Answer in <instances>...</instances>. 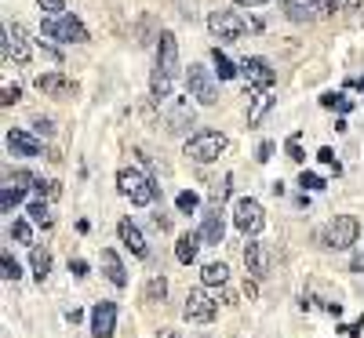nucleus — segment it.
Returning a JSON list of instances; mask_svg holds the SVG:
<instances>
[{"mask_svg":"<svg viewBox=\"0 0 364 338\" xmlns=\"http://www.w3.org/2000/svg\"><path fill=\"white\" fill-rule=\"evenodd\" d=\"M240 70H245V77H248V87H252V91H269L273 84H277V73H273V66L266 62L262 55L245 58V62H240Z\"/></svg>","mask_w":364,"mask_h":338,"instance_id":"obj_9","label":"nucleus"},{"mask_svg":"<svg viewBox=\"0 0 364 338\" xmlns=\"http://www.w3.org/2000/svg\"><path fill=\"white\" fill-rule=\"evenodd\" d=\"M29 219H33L37 226H44V229H51V211H48V204L44 200H33V204H29Z\"/></svg>","mask_w":364,"mask_h":338,"instance_id":"obj_28","label":"nucleus"},{"mask_svg":"<svg viewBox=\"0 0 364 338\" xmlns=\"http://www.w3.org/2000/svg\"><path fill=\"white\" fill-rule=\"evenodd\" d=\"M29 262H33V276L44 284V280H48V273H51V255H48L44 248H37V244H33V258H29Z\"/></svg>","mask_w":364,"mask_h":338,"instance_id":"obj_25","label":"nucleus"},{"mask_svg":"<svg viewBox=\"0 0 364 338\" xmlns=\"http://www.w3.org/2000/svg\"><path fill=\"white\" fill-rule=\"evenodd\" d=\"M117 190L124 193L132 204H139V207H146V204H154V200H157L154 178H146V175L135 171V168H120V175H117Z\"/></svg>","mask_w":364,"mask_h":338,"instance_id":"obj_3","label":"nucleus"},{"mask_svg":"<svg viewBox=\"0 0 364 338\" xmlns=\"http://www.w3.org/2000/svg\"><path fill=\"white\" fill-rule=\"evenodd\" d=\"M15 204H22V190L18 186H4V193H0V207L11 211Z\"/></svg>","mask_w":364,"mask_h":338,"instance_id":"obj_33","label":"nucleus"},{"mask_svg":"<svg viewBox=\"0 0 364 338\" xmlns=\"http://www.w3.org/2000/svg\"><path fill=\"white\" fill-rule=\"evenodd\" d=\"M41 197H48V200H58L63 197V182H44V178H37V186H33Z\"/></svg>","mask_w":364,"mask_h":338,"instance_id":"obj_30","label":"nucleus"},{"mask_svg":"<svg viewBox=\"0 0 364 338\" xmlns=\"http://www.w3.org/2000/svg\"><path fill=\"white\" fill-rule=\"evenodd\" d=\"M211 62H215V73H219L223 80H233V77H237V70H240V66H233V62H230V58H226L219 48L211 51Z\"/></svg>","mask_w":364,"mask_h":338,"instance_id":"obj_27","label":"nucleus"},{"mask_svg":"<svg viewBox=\"0 0 364 338\" xmlns=\"http://www.w3.org/2000/svg\"><path fill=\"white\" fill-rule=\"evenodd\" d=\"M157 338H182V334H178V331H161Z\"/></svg>","mask_w":364,"mask_h":338,"instance_id":"obj_50","label":"nucleus"},{"mask_svg":"<svg viewBox=\"0 0 364 338\" xmlns=\"http://www.w3.org/2000/svg\"><path fill=\"white\" fill-rule=\"evenodd\" d=\"M157 70L164 73V77H178V40H175V33H161L157 37Z\"/></svg>","mask_w":364,"mask_h":338,"instance_id":"obj_12","label":"nucleus"},{"mask_svg":"<svg viewBox=\"0 0 364 338\" xmlns=\"http://www.w3.org/2000/svg\"><path fill=\"white\" fill-rule=\"evenodd\" d=\"M11 240H18V244H29V248H33V229H29V222H15L11 226Z\"/></svg>","mask_w":364,"mask_h":338,"instance_id":"obj_31","label":"nucleus"},{"mask_svg":"<svg viewBox=\"0 0 364 338\" xmlns=\"http://www.w3.org/2000/svg\"><path fill=\"white\" fill-rule=\"evenodd\" d=\"M208 29H211V37H219L223 44H233L245 37V18H240L237 11H211L208 15Z\"/></svg>","mask_w":364,"mask_h":338,"instance_id":"obj_7","label":"nucleus"},{"mask_svg":"<svg viewBox=\"0 0 364 338\" xmlns=\"http://www.w3.org/2000/svg\"><path fill=\"white\" fill-rule=\"evenodd\" d=\"M219 73L215 70H208L200 62H193L186 70V87H190V99H197L200 106H215L219 102Z\"/></svg>","mask_w":364,"mask_h":338,"instance_id":"obj_2","label":"nucleus"},{"mask_svg":"<svg viewBox=\"0 0 364 338\" xmlns=\"http://www.w3.org/2000/svg\"><path fill=\"white\" fill-rule=\"evenodd\" d=\"M0 262H4V280H18V276H22V266L8 251H4V258H0Z\"/></svg>","mask_w":364,"mask_h":338,"instance_id":"obj_36","label":"nucleus"},{"mask_svg":"<svg viewBox=\"0 0 364 338\" xmlns=\"http://www.w3.org/2000/svg\"><path fill=\"white\" fill-rule=\"evenodd\" d=\"M317 160H321V164H328V168H336V171H339V160H336V153H331L328 146H324V149L317 153Z\"/></svg>","mask_w":364,"mask_h":338,"instance_id":"obj_44","label":"nucleus"},{"mask_svg":"<svg viewBox=\"0 0 364 338\" xmlns=\"http://www.w3.org/2000/svg\"><path fill=\"white\" fill-rule=\"evenodd\" d=\"M245 266L252 273V280H262V276L269 273V255L255 236H248V244H245Z\"/></svg>","mask_w":364,"mask_h":338,"instance_id":"obj_16","label":"nucleus"},{"mask_svg":"<svg viewBox=\"0 0 364 338\" xmlns=\"http://www.w3.org/2000/svg\"><path fill=\"white\" fill-rule=\"evenodd\" d=\"M324 310H328L331 317H343V305H339V302H328V305H324Z\"/></svg>","mask_w":364,"mask_h":338,"instance_id":"obj_49","label":"nucleus"},{"mask_svg":"<svg viewBox=\"0 0 364 338\" xmlns=\"http://www.w3.org/2000/svg\"><path fill=\"white\" fill-rule=\"evenodd\" d=\"M8 186L29 190V186H37V175H29V171H15V175H8Z\"/></svg>","mask_w":364,"mask_h":338,"instance_id":"obj_35","label":"nucleus"},{"mask_svg":"<svg viewBox=\"0 0 364 338\" xmlns=\"http://www.w3.org/2000/svg\"><path fill=\"white\" fill-rule=\"evenodd\" d=\"M200 280H204L208 288H223V284L230 280V269H226V262H208V266L200 269Z\"/></svg>","mask_w":364,"mask_h":338,"instance_id":"obj_22","label":"nucleus"},{"mask_svg":"<svg viewBox=\"0 0 364 338\" xmlns=\"http://www.w3.org/2000/svg\"><path fill=\"white\" fill-rule=\"evenodd\" d=\"M154 222H157V229H171V219H168V214H154Z\"/></svg>","mask_w":364,"mask_h":338,"instance_id":"obj_47","label":"nucleus"},{"mask_svg":"<svg viewBox=\"0 0 364 338\" xmlns=\"http://www.w3.org/2000/svg\"><path fill=\"white\" fill-rule=\"evenodd\" d=\"M321 106H324V109H339V113H350V109H353V99L339 95V91H324V95H321Z\"/></svg>","mask_w":364,"mask_h":338,"instance_id":"obj_26","label":"nucleus"},{"mask_svg":"<svg viewBox=\"0 0 364 338\" xmlns=\"http://www.w3.org/2000/svg\"><path fill=\"white\" fill-rule=\"evenodd\" d=\"M175 207H178V211H186V214H190V211H197V207H200V197L186 190V193H178V197H175Z\"/></svg>","mask_w":364,"mask_h":338,"instance_id":"obj_32","label":"nucleus"},{"mask_svg":"<svg viewBox=\"0 0 364 338\" xmlns=\"http://www.w3.org/2000/svg\"><path fill=\"white\" fill-rule=\"evenodd\" d=\"M113 331H117V305L113 302H95V310H91V334L113 338Z\"/></svg>","mask_w":364,"mask_h":338,"instance_id":"obj_14","label":"nucleus"},{"mask_svg":"<svg viewBox=\"0 0 364 338\" xmlns=\"http://www.w3.org/2000/svg\"><path fill=\"white\" fill-rule=\"evenodd\" d=\"M41 29H44V37H51L58 44H87V29L73 15H48Z\"/></svg>","mask_w":364,"mask_h":338,"instance_id":"obj_5","label":"nucleus"},{"mask_svg":"<svg viewBox=\"0 0 364 338\" xmlns=\"http://www.w3.org/2000/svg\"><path fill=\"white\" fill-rule=\"evenodd\" d=\"M269 106H273V99H266V91H255V99H252V109H248V124L255 128L259 120L269 113Z\"/></svg>","mask_w":364,"mask_h":338,"instance_id":"obj_24","label":"nucleus"},{"mask_svg":"<svg viewBox=\"0 0 364 338\" xmlns=\"http://www.w3.org/2000/svg\"><path fill=\"white\" fill-rule=\"evenodd\" d=\"M37 8L48 11V15H63L66 11V0H37Z\"/></svg>","mask_w":364,"mask_h":338,"instance_id":"obj_38","label":"nucleus"},{"mask_svg":"<svg viewBox=\"0 0 364 338\" xmlns=\"http://www.w3.org/2000/svg\"><path fill=\"white\" fill-rule=\"evenodd\" d=\"M70 273L73 276H87V262L84 258H70Z\"/></svg>","mask_w":364,"mask_h":338,"instance_id":"obj_45","label":"nucleus"},{"mask_svg":"<svg viewBox=\"0 0 364 338\" xmlns=\"http://www.w3.org/2000/svg\"><path fill=\"white\" fill-rule=\"evenodd\" d=\"M200 236H204V244H223L226 222H223V207H219V204H211V207L200 214Z\"/></svg>","mask_w":364,"mask_h":338,"instance_id":"obj_15","label":"nucleus"},{"mask_svg":"<svg viewBox=\"0 0 364 338\" xmlns=\"http://www.w3.org/2000/svg\"><path fill=\"white\" fill-rule=\"evenodd\" d=\"M164 295H168V280L157 273V276H149L146 280V288H142V302H149V305H157V302H164Z\"/></svg>","mask_w":364,"mask_h":338,"instance_id":"obj_23","label":"nucleus"},{"mask_svg":"<svg viewBox=\"0 0 364 338\" xmlns=\"http://www.w3.org/2000/svg\"><path fill=\"white\" fill-rule=\"evenodd\" d=\"M357 233H360V222L353 219V214H336V219L324 226L321 244H324V248H331V251H346V248H353V244H357Z\"/></svg>","mask_w":364,"mask_h":338,"instance_id":"obj_4","label":"nucleus"},{"mask_svg":"<svg viewBox=\"0 0 364 338\" xmlns=\"http://www.w3.org/2000/svg\"><path fill=\"white\" fill-rule=\"evenodd\" d=\"M200 233H186V236H178V244H175V258L182 262V266H190L193 258H197V251H200Z\"/></svg>","mask_w":364,"mask_h":338,"instance_id":"obj_21","label":"nucleus"},{"mask_svg":"<svg viewBox=\"0 0 364 338\" xmlns=\"http://www.w3.org/2000/svg\"><path fill=\"white\" fill-rule=\"evenodd\" d=\"M33 131L48 138V135H55V124H51V120H48V116H37V120H33Z\"/></svg>","mask_w":364,"mask_h":338,"instance_id":"obj_39","label":"nucleus"},{"mask_svg":"<svg viewBox=\"0 0 364 338\" xmlns=\"http://www.w3.org/2000/svg\"><path fill=\"white\" fill-rule=\"evenodd\" d=\"M284 153H288V160H295V164H302V160H306V153H302V142H299V135H291V138L284 142Z\"/></svg>","mask_w":364,"mask_h":338,"instance_id":"obj_34","label":"nucleus"},{"mask_svg":"<svg viewBox=\"0 0 364 338\" xmlns=\"http://www.w3.org/2000/svg\"><path fill=\"white\" fill-rule=\"evenodd\" d=\"M29 55H33V51H29V37H26V29L15 22V26H8L4 29V58H15V62L18 66H26L29 62Z\"/></svg>","mask_w":364,"mask_h":338,"instance_id":"obj_11","label":"nucleus"},{"mask_svg":"<svg viewBox=\"0 0 364 338\" xmlns=\"http://www.w3.org/2000/svg\"><path fill=\"white\" fill-rule=\"evenodd\" d=\"M317 8H321V15H336L343 8V0H317Z\"/></svg>","mask_w":364,"mask_h":338,"instance_id":"obj_42","label":"nucleus"},{"mask_svg":"<svg viewBox=\"0 0 364 338\" xmlns=\"http://www.w3.org/2000/svg\"><path fill=\"white\" fill-rule=\"evenodd\" d=\"M117 236L124 240V248H128L135 258H146V255H149V248H146V236H142V229H139L132 219H120V222H117Z\"/></svg>","mask_w":364,"mask_h":338,"instance_id":"obj_17","label":"nucleus"},{"mask_svg":"<svg viewBox=\"0 0 364 338\" xmlns=\"http://www.w3.org/2000/svg\"><path fill=\"white\" fill-rule=\"evenodd\" d=\"M339 331H343V334H350V338H357V334H360V331H364V313H360V317H357V320H353V324H343V327H339Z\"/></svg>","mask_w":364,"mask_h":338,"instance_id":"obj_41","label":"nucleus"},{"mask_svg":"<svg viewBox=\"0 0 364 338\" xmlns=\"http://www.w3.org/2000/svg\"><path fill=\"white\" fill-rule=\"evenodd\" d=\"M233 4H240V8H259V4H269V0H233Z\"/></svg>","mask_w":364,"mask_h":338,"instance_id":"obj_48","label":"nucleus"},{"mask_svg":"<svg viewBox=\"0 0 364 338\" xmlns=\"http://www.w3.org/2000/svg\"><path fill=\"white\" fill-rule=\"evenodd\" d=\"M164 124H168L171 135L186 131V128L193 124V109H190V102H186V99H168V102H164Z\"/></svg>","mask_w":364,"mask_h":338,"instance_id":"obj_13","label":"nucleus"},{"mask_svg":"<svg viewBox=\"0 0 364 338\" xmlns=\"http://www.w3.org/2000/svg\"><path fill=\"white\" fill-rule=\"evenodd\" d=\"M226 146H230V138L223 131L204 128V131H197V135L186 138V157L193 164H211V160H219L223 153H226Z\"/></svg>","mask_w":364,"mask_h":338,"instance_id":"obj_1","label":"nucleus"},{"mask_svg":"<svg viewBox=\"0 0 364 338\" xmlns=\"http://www.w3.org/2000/svg\"><path fill=\"white\" fill-rule=\"evenodd\" d=\"M102 273H106V280L113 288H124L128 284V269H124V262L117 258V251H102Z\"/></svg>","mask_w":364,"mask_h":338,"instance_id":"obj_20","label":"nucleus"},{"mask_svg":"<svg viewBox=\"0 0 364 338\" xmlns=\"http://www.w3.org/2000/svg\"><path fill=\"white\" fill-rule=\"evenodd\" d=\"M226 197H230V178H223L219 186H211V204H219V207H223Z\"/></svg>","mask_w":364,"mask_h":338,"instance_id":"obj_37","label":"nucleus"},{"mask_svg":"<svg viewBox=\"0 0 364 338\" xmlns=\"http://www.w3.org/2000/svg\"><path fill=\"white\" fill-rule=\"evenodd\" d=\"M33 87L41 91V95H51V99H73L80 91V84L73 77H63V73H41L33 80Z\"/></svg>","mask_w":364,"mask_h":338,"instance_id":"obj_10","label":"nucleus"},{"mask_svg":"<svg viewBox=\"0 0 364 338\" xmlns=\"http://www.w3.org/2000/svg\"><path fill=\"white\" fill-rule=\"evenodd\" d=\"M357 87H364V80H357Z\"/></svg>","mask_w":364,"mask_h":338,"instance_id":"obj_51","label":"nucleus"},{"mask_svg":"<svg viewBox=\"0 0 364 338\" xmlns=\"http://www.w3.org/2000/svg\"><path fill=\"white\" fill-rule=\"evenodd\" d=\"M343 8H346V11H350V18L357 22V18L364 15V0H343Z\"/></svg>","mask_w":364,"mask_h":338,"instance_id":"obj_40","label":"nucleus"},{"mask_svg":"<svg viewBox=\"0 0 364 338\" xmlns=\"http://www.w3.org/2000/svg\"><path fill=\"white\" fill-rule=\"evenodd\" d=\"M8 146H11V153H18V157H41L44 153L41 138H33L29 131H8Z\"/></svg>","mask_w":364,"mask_h":338,"instance_id":"obj_19","label":"nucleus"},{"mask_svg":"<svg viewBox=\"0 0 364 338\" xmlns=\"http://www.w3.org/2000/svg\"><path fill=\"white\" fill-rule=\"evenodd\" d=\"M233 226L245 233V236H259V233L266 229V211H262V204L252 200V197H240L237 207H233Z\"/></svg>","mask_w":364,"mask_h":338,"instance_id":"obj_6","label":"nucleus"},{"mask_svg":"<svg viewBox=\"0 0 364 338\" xmlns=\"http://www.w3.org/2000/svg\"><path fill=\"white\" fill-rule=\"evenodd\" d=\"M22 99V91L18 87H11V84H4V99H0V102H4V106H15Z\"/></svg>","mask_w":364,"mask_h":338,"instance_id":"obj_43","label":"nucleus"},{"mask_svg":"<svg viewBox=\"0 0 364 338\" xmlns=\"http://www.w3.org/2000/svg\"><path fill=\"white\" fill-rule=\"evenodd\" d=\"M299 186L310 190V193H321V190H328V182H324L321 175H314V171H302V175H299Z\"/></svg>","mask_w":364,"mask_h":338,"instance_id":"obj_29","label":"nucleus"},{"mask_svg":"<svg viewBox=\"0 0 364 338\" xmlns=\"http://www.w3.org/2000/svg\"><path fill=\"white\" fill-rule=\"evenodd\" d=\"M269 157H273V142H262V146H259V157H255V160H259V164H266Z\"/></svg>","mask_w":364,"mask_h":338,"instance_id":"obj_46","label":"nucleus"},{"mask_svg":"<svg viewBox=\"0 0 364 338\" xmlns=\"http://www.w3.org/2000/svg\"><path fill=\"white\" fill-rule=\"evenodd\" d=\"M182 317H186L190 324H211L219 317V302L211 298L208 291H190L186 305H182Z\"/></svg>","mask_w":364,"mask_h":338,"instance_id":"obj_8","label":"nucleus"},{"mask_svg":"<svg viewBox=\"0 0 364 338\" xmlns=\"http://www.w3.org/2000/svg\"><path fill=\"white\" fill-rule=\"evenodd\" d=\"M281 8H284V18H288V22H295V26L314 22V18L321 15L317 0H281Z\"/></svg>","mask_w":364,"mask_h":338,"instance_id":"obj_18","label":"nucleus"}]
</instances>
